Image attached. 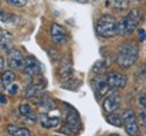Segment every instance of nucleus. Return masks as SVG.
Listing matches in <instances>:
<instances>
[{"label": "nucleus", "instance_id": "obj_5", "mask_svg": "<svg viewBox=\"0 0 146 136\" xmlns=\"http://www.w3.org/2000/svg\"><path fill=\"white\" fill-rule=\"evenodd\" d=\"M39 120L44 128H55L60 124V113L55 109L43 112L39 114Z\"/></svg>", "mask_w": 146, "mask_h": 136}, {"label": "nucleus", "instance_id": "obj_28", "mask_svg": "<svg viewBox=\"0 0 146 136\" xmlns=\"http://www.w3.org/2000/svg\"><path fill=\"white\" fill-rule=\"evenodd\" d=\"M7 92H8V94H16L19 90V85L16 82H13L12 85H9V86H7Z\"/></svg>", "mask_w": 146, "mask_h": 136}, {"label": "nucleus", "instance_id": "obj_31", "mask_svg": "<svg viewBox=\"0 0 146 136\" xmlns=\"http://www.w3.org/2000/svg\"><path fill=\"white\" fill-rule=\"evenodd\" d=\"M7 102H8L7 97H5L4 94H1V93H0V104H1V105H7Z\"/></svg>", "mask_w": 146, "mask_h": 136}, {"label": "nucleus", "instance_id": "obj_3", "mask_svg": "<svg viewBox=\"0 0 146 136\" xmlns=\"http://www.w3.org/2000/svg\"><path fill=\"white\" fill-rule=\"evenodd\" d=\"M95 30L102 38H114L118 35V20L113 15L103 13L95 23Z\"/></svg>", "mask_w": 146, "mask_h": 136}, {"label": "nucleus", "instance_id": "obj_22", "mask_svg": "<svg viewBox=\"0 0 146 136\" xmlns=\"http://www.w3.org/2000/svg\"><path fill=\"white\" fill-rule=\"evenodd\" d=\"M107 69V65H106V62L103 61V59H99L98 62H95L93 66V71L94 73H97L98 75H101L102 73H105Z\"/></svg>", "mask_w": 146, "mask_h": 136}, {"label": "nucleus", "instance_id": "obj_8", "mask_svg": "<svg viewBox=\"0 0 146 136\" xmlns=\"http://www.w3.org/2000/svg\"><path fill=\"white\" fill-rule=\"evenodd\" d=\"M50 35H51V39L55 44H63L67 40L68 35H67L66 28L59 24V23H54L51 28H50Z\"/></svg>", "mask_w": 146, "mask_h": 136}, {"label": "nucleus", "instance_id": "obj_4", "mask_svg": "<svg viewBox=\"0 0 146 136\" xmlns=\"http://www.w3.org/2000/svg\"><path fill=\"white\" fill-rule=\"evenodd\" d=\"M123 128L129 136H139V127L137 123V117L133 109H126L122 114Z\"/></svg>", "mask_w": 146, "mask_h": 136}, {"label": "nucleus", "instance_id": "obj_32", "mask_svg": "<svg viewBox=\"0 0 146 136\" xmlns=\"http://www.w3.org/2000/svg\"><path fill=\"white\" fill-rule=\"evenodd\" d=\"M3 67H4V61H3V58L0 57V71L3 70Z\"/></svg>", "mask_w": 146, "mask_h": 136}, {"label": "nucleus", "instance_id": "obj_9", "mask_svg": "<svg viewBox=\"0 0 146 136\" xmlns=\"http://www.w3.org/2000/svg\"><path fill=\"white\" fill-rule=\"evenodd\" d=\"M106 79L111 89H122L127 83V77L123 73H119V71H111V73H109L106 75Z\"/></svg>", "mask_w": 146, "mask_h": 136}, {"label": "nucleus", "instance_id": "obj_15", "mask_svg": "<svg viewBox=\"0 0 146 136\" xmlns=\"http://www.w3.org/2000/svg\"><path fill=\"white\" fill-rule=\"evenodd\" d=\"M12 47V35L7 30L0 31V50L8 53Z\"/></svg>", "mask_w": 146, "mask_h": 136}, {"label": "nucleus", "instance_id": "obj_12", "mask_svg": "<svg viewBox=\"0 0 146 136\" xmlns=\"http://www.w3.org/2000/svg\"><path fill=\"white\" fill-rule=\"evenodd\" d=\"M24 61H26V57H23V54L18 48H11L8 51V65L12 69H23Z\"/></svg>", "mask_w": 146, "mask_h": 136}, {"label": "nucleus", "instance_id": "obj_23", "mask_svg": "<svg viewBox=\"0 0 146 136\" xmlns=\"http://www.w3.org/2000/svg\"><path fill=\"white\" fill-rule=\"evenodd\" d=\"M62 86L63 88H66V89H70V90H75L78 86H80V81H78V79H75L74 77H72L71 79L66 81V82H63Z\"/></svg>", "mask_w": 146, "mask_h": 136}, {"label": "nucleus", "instance_id": "obj_7", "mask_svg": "<svg viewBox=\"0 0 146 136\" xmlns=\"http://www.w3.org/2000/svg\"><path fill=\"white\" fill-rule=\"evenodd\" d=\"M23 71L26 74L31 75V77H36V75H40L42 74V65L40 62L36 59L35 57H26V61H24V65H23Z\"/></svg>", "mask_w": 146, "mask_h": 136}, {"label": "nucleus", "instance_id": "obj_33", "mask_svg": "<svg viewBox=\"0 0 146 136\" xmlns=\"http://www.w3.org/2000/svg\"><path fill=\"white\" fill-rule=\"evenodd\" d=\"M74 1H78V3H82V4L87 3V0H74Z\"/></svg>", "mask_w": 146, "mask_h": 136}, {"label": "nucleus", "instance_id": "obj_25", "mask_svg": "<svg viewBox=\"0 0 146 136\" xmlns=\"http://www.w3.org/2000/svg\"><path fill=\"white\" fill-rule=\"evenodd\" d=\"M7 3H8L11 7H15V8H22L24 5L27 4V1L28 0H5Z\"/></svg>", "mask_w": 146, "mask_h": 136}, {"label": "nucleus", "instance_id": "obj_14", "mask_svg": "<svg viewBox=\"0 0 146 136\" xmlns=\"http://www.w3.org/2000/svg\"><path fill=\"white\" fill-rule=\"evenodd\" d=\"M106 5L110 7L114 12L123 13L130 8V0H107Z\"/></svg>", "mask_w": 146, "mask_h": 136}, {"label": "nucleus", "instance_id": "obj_29", "mask_svg": "<svg viewBox=\"0 0 146 136\" xmlns=\"http://www.w3.org/2000/svg\"><path fill=\"white\" fill-rule=\"evenodd\" d=\"M138 102H139L141 108H146V93H141V94H139Z\"/></svg>", "mask_w": 146, "mask_h": 136}, {"label": "nucleus", "instance_id": "obj_34", "mask_svg": "<svg viewBox=\"0 0 146 136\" xmlns=\"http://www.w3.org/2000/svg\"><path fill=\"white\" fill-rule=\"evenodd\" d=\"M135 1H138V3H142V1H143V0H135Z\"/></svg>", "mask_w": 146, "mask_h": 136}, {"label": "nucleus", "instance_id": "obj_16", "mask_svg": "<svg viewBox=\"0 0 146 136\" xmlns=\"http://www.w3.org/2000/svg\"><path fill=\"white\" fill-rule=\"evenodd\" d=\"M7 132H8L11 136H34L32 132L26 127H19V125H15V124H9L7 125Z\"/></svg>", "mask_w": 146, "mask_h": 136}, {"label": "nucleus", "instance_id": "obj_1", "mask_svg": "<svg viewBox=\"0 0 146 136\" xmlns=\"http://www.w3.org/2000/svg\"><path fill=\"white\" fill-rule=\"evenodd\" d=\"M142 19H143V9L139 7L131 8L121 20H118V35H131L134 31L138 30V26L142 22Z\"/></svg>", "mask_w": 146, "mask_h": 136}, {"label": "nucleus", "instance_id": "obj_27", "mask_svg": "<svg viewBox=\"0 0 146 136\" xmlns=\"http://www.w3.org/2000/svg\"><path fill=\"white\" fill-rule=\"evenodd\" d=\"M138 120L142 127L146 128V108H141V110L138 112Z\"/></svg>", "mask_w": 146, "mask_h": 136}, {"label": "nucleus", "instance_id": "obj_2", "mask_svg": "<svg viewBox=\"0 0 146 136\" xmlns=\"http://www.w3.org/2000/svg\"><path fill=\"white\" fill-rule=\"evenodd\" d=\"M139 47L133 40H127L119 46L117 53V63L122 69H129L138 61Z\"/></svg>", "mask_w": 146, "mask_h": 136}, {"label": "nucleus", "instance_id": "obj_26", "mask_svg": "<svg viewBox=\"0 0 146 136\" xmlns=\"http://www.w3.org/2000/svg\"><path fill=\"white\" fill-rule=\"evenodd\" d=\"M13 20V15L12 13H8L0 9V22H12Z\"/></svg>", "mask_w": 146, "mask_h": 136}, {"label": "nucleus", "instance_id": "obj_11", "mask_svg": "<svg viewBox=\"0 0 146 136\" xmlns=\"http://www.w3.org/2000/svg\"><path fill=\"white\" fill-rule=\"evenodd\" d=\"M46 85V79L42 78L40 82H31L28 86L26 88V92H24V96L27 98H34V97H40L43 94V90H44Z\"/></svg>", "mask_w": 146, "mask_h": 136}, {"label": "nucleus", "instance_id": "obj_17", "mask_svg": "<svg viewBox=\"0 0 146 136\" xmlns=\"http://www.w3.org/2000/svg\"><path fill=\"white\" fill-rule=\"evenodd\" d=\"M38 105H39V108L42 110L48 112V110L55 109V101L47 94H42L39 97V100H38Z\"/></svg>", "mask_w": 146, "mask_h": 136}, {"label": "nucleus", "instance_id": "obj_10", "mask_svg": "<svg viewBox=\"0 0 146 136\" xmlns=\"http://www.w3.org/2000/svg\"><path fill=\"white\" fill-rule=\"evenodd\" d=\"M91 85H93L94 93H95L97 98H102V97L111 89L110 85L107 83V79L101 77V75H98L97 78H94L93 81H91Z\"/></svg>", "mask_w": 146, "mask_h": 136}, {"label": "nucleus", "instance_id": "obj_24", "mask_svg": "<svg viewBox=\"0 0 146 136\" xmlns=\"http://www.w3.org/2000/svg\"><path fill=\"white\" fill-rule=\"evenodd\" d=\"M135 78H137V81H145L146 79V63L139 66V69L135 73Z\"/></svg>", "mask_w": 146, "mask_h": 136}, {"label": "nucleus", "instance_id": "obj_20", "mask_svg": "<svg viewBox=\"0 0 146 136\" xmlns=\"http://www.w3.org/2000/svg\"><path fill=\"white\" fill-rule=\"evenodd\" d=\"M13 82H16V75L13 73L12 70H5L3 71V74H1V85L7 88L9 85H12Z\"/></svg>", "mask_w": 146, "mask_h": 136}, {"label": "nucleus", "instance_id": "obj_18", "mask_svg": "<svg viewBox=\"0 0 146 136\" xmlns=\"http://www.w3.org/2000/svg\"><path fill=\"white\" fill-rule=\"evenodd\" d=\"M19 113L22 114L27 121H30L31 124H34L36 120H38V116L32 112V108L28 105V104H22V105L19 106Z\"/></svg>", "mask_w": 146, "mask_h": 136}, {"label": "nucleus", "instance_id": "obj_21", "mask_svg": "<svg viewBox=\"0 0 146 136\" xmlns=\"http://www.w3.org/2000/svg\"><path fill=\"white\" fill-rule=\"evenodd\" d=\"M106 120L111 124V125H114V127H122V125H123V118H122V116L118 113H115V112L109 113Z\"/></svg>", "mask_w": 146, "mask_h": 136}, {"label": "nucleus", "instance_id": "obj_13", "mask_svg": "<svg viewBox=\"0 0 146 136\" xmlns=\"http://www.w3.org/2000/svg\"><path fill=\"white\" fill-rule=\"evenodd\" d=\"M121 106V96L118 93H111L109 97H106V100L103 101V109L113 113Z\"/></svg>", "mask_w": 146, "mask_h": 136}, {"label": "nucleus", "instance_id": "obj_6", "mask_svg": "<svg viewBox=\"0 0 146 136\" xmlns=\"http://www.w3.org/2000/svg\"><path fill=\"white\" fill-rule=\"evenodd\" d=\"M66 125H64V131H68L74 135H78V132L82 128V123H80V117L79 114L76 113L75 110H70L66 116Z\"/></svg>", "mask_w": 146, "mask_h": 136}, {"label": "nucleus", "instance_id": "obj_30", "mask_svg": "<svg viewBox=\"0 0 146 136\" xmlns=\"http://www.w3.org/2000/svg\"><path fill=\"white\" fill-rule=\"evenodd\" d=\"M137 32H138V39L141 40V42H145L146 40V31L143 30V28H138Z\"/></svg>", "mask_w": 146, "mask_h": 136}, {"label": "nucleus", "instance_id": "obj_19", "mask_svg": "<svg viewBox=\"0 0 146 136\" xmlns=\"http://www.w3.org/2000/svg\"><path fill=\"white\" fill-rule=\"evenodd\" d=\"M72 75H74V70H72L71 66H68V65L60 66V69H59V78H60L62 83L68 81V79H71Z\"/></svg>", "mask_w": 146, "mask_h": 136}]
</instances>
